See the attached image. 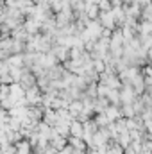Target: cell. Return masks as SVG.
Instances as JSON below:
<instances>
[{
  "mask_svg": "<svg viewBox=\"0 0 152 154\" xmlns=\"http://www.w3.org/2000/svg\"><path fill=\"white\" fill-rule=\"evenodd\" d=\"M82 131H84L82 122L72 120V124H70V134H72V136H77V138H82Z\"/></svg>",
  "mask_w": 152,
  "mask_h": 154,
  "instance_id": "obj_2",
  "label": "cell"
},
{
  "mask_svg": "<svg viewBox=\"0 0 152 154\" xmlns=\"http://www.w3.org/2000/svg\"><path fill=\"white\" fill-rule=\"evenodd\" d=\"M95 68H97V72H102V70H104V65H102V61H95Z\"/></svg>",
  "mask_w": 152,
  "mask_h": 154,
  "instance_id": "obj_4",
  "label": "cell"
},
{
  "mask_svg": "<svg viewBox=\"0 0 152 154\" xmlns=\"http://www.w3.org/2000/svg\"><path fill=\"white\" fill-rule=\"evenodd\" d=\"M57 154H75V151H74V147L70 145V147H63V149H59Z\"/></svg>",
  "mask_w": 152,
  "mask_h": 154,
  "instance_id": "obj_3",
  "label": "cell"
},
{
  "mask_svg": "<svg viewBox=\"0 0 152 154\" xmlns=\"http://www.w3.org/2000/svg\"><path fill=\"white\" fill-rule=\"evenodd\" d=\"M31 142L27 138H22L20 142H16L14 149H16V154H31Z\"/></svg>",
  "mask_w": 152,
  "mask_h": 154,
  "instance_id": "obj_1",
  "label": "cell"
}]
</instances>
